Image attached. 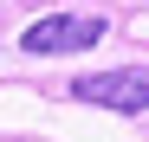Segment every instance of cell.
Masks as SVG:
<instances>
[{
    "label": "cell",
    "instance_id": "1",
    "mask_svg": "<svg viewBox=\"0 0 149 142\" xmlns=\"http://www.w3.org/2000/svg\"><path fill=\"white\" fill-rule=\"evenodd\" d=\"M104 39V19L97 13H45L33 19L26 32H19V52H33V58H58V52H84V45Z\"/></svg>",
    "mask_w": 149,
    "mask_h": 142
},
{
    "label": "cell",
    "instance_id": "2",
    "mask_svg": "<svg viewBox=\"0 0 149 142\" xmlns=\"http://www.w3.org/2000/svg\"><path fill=\"white\" fill-rule=\"evenodd\" d=\"M71 103H97L117 116H143L149 110V78L143 71H91V78H71Z\"/></svg>",
    "mask_w": 149,
    "mask_h": 142
}]
</instances>
